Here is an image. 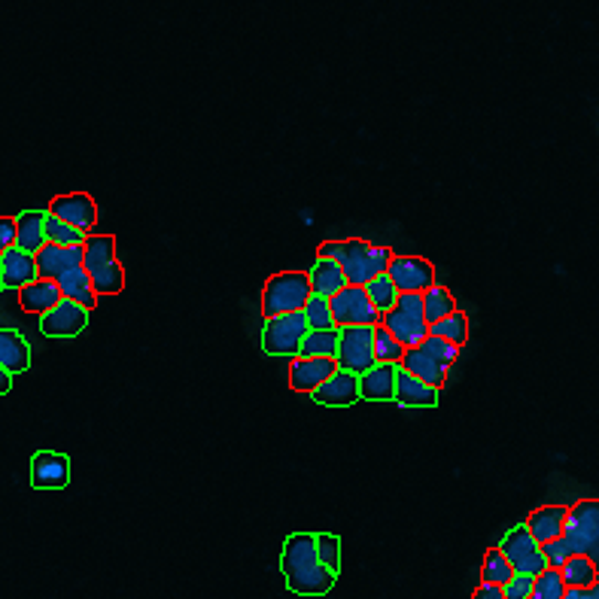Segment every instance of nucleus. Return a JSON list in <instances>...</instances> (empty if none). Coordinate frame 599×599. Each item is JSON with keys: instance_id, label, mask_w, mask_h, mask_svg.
Segmentation results:
<instances>
[{"instance_id": "nucleus-1", "label": "nucleus", "mask_w": 599, "mask_h": 599, "mask_svg": "<svg viewBox=\"0 0 599 599\" xmlns=\"http://www.w3.org/2000/svg\"><path fill=\"white\" fill-rule=\"evenodd\" d=\"M281 572L286 587L298 597H326L338 575H332L317 557V536L311 533H293L286 538L281 554Z\"/></svg>"}, {"instance_id": "nucleus-2", "label": "nucleus", "mask_w": 599, "mask_h": 599, "mask_svg": "<svg viewBox=\"0 0 599 599\" xmlns=\"http://www.w3.org/2000/svg\"><path fill=\"white\" fill-rule=\"evenodd\" d=\"M319 256L335 259L344 274H347V283L366 286L378 274H387L392 250L366 244V241H326V244L319 246Z\"/></svg>"}, {"instance_id": "nucleus-3", "label": "nucleus", "mask_w": 599, "mask_h": 599, "mask_svg": "<svg viewBox=\"0 0 599 599\" xmlns=\"http://www.w3.org/2000/svg\"><path fill=\"white\" fill-rule=\"evenodd\" d=\"M83 269L98 295H116L125 290V269L116 259L113 234H86L83 244Z\"/></svg>"}, {"instance_id": "nucleus-4", "label": "nucleus", "mask_w": 599, "mask_h": 599, "mask_svg": "<svg viewBox=\"0 0 599 599\" xmlns=\"http://www.w3.org/2000/svg\"><path fill=\"white\" fill-rule=\"evenodd\" d=\"M456 356H460V347H453V344L427 335L417 347H408V350H404L399 366H402L404 371H411V375L423 380V383H429V387L441 390L444 380H448V371H451L453 362H456Z\"/></svg>"}, {"instance_id": "nucleus-5", "label": "nucleus", "mask_w": 599, "mask_h": 599, "mask_svg": "<svg viewBox=\"0 0 599 599\" xmlns=\"http://www.w3.org/2000/svg\"><path fill=\"white\" fill-rule=\"evenodd\" d=\"M380 326L392 332V338L408 347H417L429 335V323L423 317V293H399L396 305L383 314Z\"/></svg>"}, {"instance_id": "nucleus-6", "label": "nucleus", "mask_w": 599, "mask_h": 599, "mask_svg": "<svg viewBox=\"0 0 599 599\" xmlns=\"http://www.w3.org/2000/svg\"><path fill=\"white\" fill-rule=\"evenodd\" d=\"M563 538L569 542L572 554H585L599 572V500L575 502L566 514Z\"/></svg>"}, {"instance_id": "nucleus-7", "label": "nucleus", "mask_w": 599, "mask_h": 599, "mask_svg": "<svg viewBox=\"0 0 599 599\" xmlns=\"http://www.w3.org/2000/svg\"><path fill=\"white\" fill-rule=\"evenodd\" d=\"M307 298H311V277L302 271H283V274H274L262 290V314L265 319L293 314L305 307Z\"/></svg>"}, {"instance_id": "nucleus-8", "label": "nucleus", "mask_w": 599, "mask_h": 599, "mask_svg": "<svg viewBox=\"0 0 599 599\" xmlns=\"http://www.w3.org/2000/svg\"><path fill=\"white\" fill-rule=\"evenodd\" d=\"M335 362L350 375H366L368 368L378 366L375 359V326H344L338 329V354Z\"/></svg>"}, {"instance_id": "nucleus-9", "label": "nucleus", "mask_w": 599, "mask_h": 599, "mask_svg": "<svg viewBox=\"0 0 599 599\" xmlns=\"http://www.w3.org/2000/svg\"><path fill=\"white\" fill-rule=\"evenodd\" d=\"M307 319L302 311L293 314H277V317L265 319V329H262V347L269 356H298L302 341L307 335Z\"/></svg>"}, {"instance_id": "nucleus-10", "label": "nucleus", "mask_w": 599, "mask_h": 599, "mask_svg": "<svg viewBox=\"0 0 599 599\" xmlns=\"http://www.w3.org/2000/svg\"><path fill=\"white\" fill-rule=\"evenodd\" d=\"M329 307L338 329H344V326H380V319H383L378 307L371 305L366 286H354V283H347L341 293L332 295Z\"/></svg>"}, {"instance_id": "nucleus-11", "label": "nucleus", "mask_w": 599, "mask_h": 599, "mask_svg": "<svg viewBox=\"0 0 599 599\" xmlns=\"http://www.w3.org/2000/svg\"><path fill=\"white\" fill-rule=\"evenodd\" d=\"M500 550L505 554V560L512 563L514 572L538 575L542 569H548V560H545V554H542V545L529 536L526 524L514 526L512 533L502 538Z\"/></svg>"}, {"instance_id": "nucleus-12", "label": "nucleus", "mask_w": 599, "mask_h": 599, "mask_svg": "<svg viewBox=\"0 0 599 599\" xmlns=\"http://www.w3.org/2000/svg\"><path fill=\"white\" fill-rule=\"evenodd\" d=\"M387 277L396 283L399 293H427L435 283V269L420 256H392Z\"/></svg>"}, {"instance_id": "nucleus-13", "label": "nucleus", "mask_w": 599, "mask_h": 599, "mask_svg": "<svg viewBox=\"0 0 599 599\" xmlns=\"http://www.w3.org/2000/svg\"><path fill=\"white\" fill-rule=\"evenodd\" d=\"M88 326V311L83 305H76L71 298H62L59 305L50 307L40 317V329L50 338H76L80 332Z\"/></svg>"}, {"instance_id": "nucleus-14", "label": "nucleus", "mask_w": 599, "mask_h": 599, "mask_svg": "<svg viewBox=\"0 0 599 599\" xmlns=\"http://www.w3.org/2000/svg\"><path fill=\"white\" fill-rule=\"evenodd\" d=\"M31 484L38 490H64L71 484V460L55 451L34 453V460H31Z\"/></svg>"}, {"instance_id": "nucleus-15", "label": "nucleus", "mask_w": 599, "mask_h": 599, "mask_svg": "<svg viewBox=\"0 0 599 599\" xmlns=\"http://www.w3.org/2000/svg\"><path fill=\"white\" fill-rule=\"evenodd\" d=\"M335 371H338V362L326 359V356H293L290 387H293L295 392H314L319 383L329 380Z\"/></svg>"}, {"instance_id": "nucleus-16", "label": "nucleus", "mask_w": 599, "mask_h": 599, "mask_svg": "<svg viewBox=\"0 0 599 599\" xmlns=\"http://www.w3.org/2000/svg\"><path fill=\"white\" fill-rule=\"evenodd\" d=\"M50 213L86 234L92 232V229H95V222H98V204H95L86 192H76V196H59L50 204Z\"/></svg>"}, {"instance_id": "nucleus-17", "label": "nucleus", "mask_w": 599, "mask_h": 599, "mask_svg": "<svg viewBox=\"0 0 599 599\" xmlns=\"http://www.w3.org/2000/svg\"><path fill=\"white\" fill-rule=\"evenodd\" d=\"M34 259H38V277H43V281H59L64 271L83 265V246H59L46 241V244L34 253Z\"/></svg>"}, {"instance_id": "nucleus-18", "label": "nucleus", "mask_w": 599, "mask_h": 599, "mask_svg": "<svg viewBox=\"0 0 599 599\" xmlns=\"http://www.w3.org/2000/svg\"><path fill=\"white\" fill-rule=\"evenodd\" d=\"M0 281L3 290H22L25 283L38 281V259L19 246H7L0 253Z\"/></svg>"}, {"instance_id": "nucleus-19", "label": "nucleus", "mask_w": 599, "mask_h": 599, "mask_svg": "<svg viewBox=\"0 0 599 599\" xmlns=\"http://www.w3.org/2000/svg\"><path fill=\"white\" fill-rule=\"evenodd\" d=\"M319 404H326V408H350L359 399V378L350 375V371H344L338 368L329 380H323L317 390L311 392Z\"/></svg>"}, {"instance_id": "nucleus-20", "label": "nucleus", "mask_w": 599, "mask_h": 599, "mask_svg": "<svg viewBox=\"0 0 599 599\" xmlns=\"http://www.w3.org/2000/svg\"><path fill=\"white\" fill-rule=\"evenodd\" d=\"M396 371H399V366L378 362V366L368 368L366 375H359V399H366V402H392Z\"/></svg>"}, {"instance_id": "nucleus-21", "label": "nucleus", "mask_w": 599, "mask_h": 599, "mask_svg": "<svg viewBox=\"0 0 599 599\" xmlns=\"http://www.w3.org/2000/svg\"><path fill=\"white\" fill-rule=\"evenodd\" d=\"M392 402L404 404V408H435V404H439V390L423 383V380L414 378L411 371H404V368L399 366V371H396V396H392Z\"/></svg>"}, {"instance_id": "nucleus-22", "label": "nucleus", "mask_w": 599, "mask_h": 599, "mask_svg": "<svg viewBox=\"0 0 599 599\" xmlns=\"http://www.w3.org/2000/svg\"><path fill=\"white\" fill-rule=\"evenodd\" d=\"M566 514L569 508L566 505H545V508H536L526 521V529L529 536L536 538L538 545H545L550 538H560L563 529H566Z\"/></svg>"}, {"instance_id": "nucleus-23", "label": "nucleus", "mask_w": 599, "mask_h": 599, "mask_svg": "<svg viewBox=\"0 0 599 599\" xmlns=\"http://www.w3.org/2000/svg\"><path fill=\"white\" fill-rule=\"evenodd\" d=\"M62 302V290H59V283L55 281H43V277H38V281L25 283L22 290H19V305L25 307L28 314H46L50 307H55Z\"/></svg>"}, {"instance_id": "nucleus-24", "label": "nucleus", "mask_w": 599, "mask_h": 599, "mask_svg": "<svg viewBox=\"0 0 599 599\" xmlns=\"http://www.w3.org/2000/svg\"><path fill=\"white\" fill-rule=\"evenodd\" d=\"M307 277H311V293L323 295V298H332V295L341 293L344 286H347V274L341 271V265L326 256H319L314 262V269L307 271Z\"/></svg>"}, {"instance_id": "nucleus-25", "label": "nucleus", "mask_w": 599, "mask_h": 599, "mask_svg": "<svg viewBox=\"0 0 599 599\" xmlns=\"http://www.w3.org/2000/svg\"><path fill=\"white\" fill-rule=\"evenodd\" d=\"M46 244V213L43 210H25L15 217V246L25 253H38Z\"/></svg>"}, {"instance_id": "nucleus-26", "label": "nucleus", "mask_w": 599, "mask_h": 599, "mask_svg": "<svg viewBox=\"0 0 599 599\" xmlns=\"http://www.w3.org/2000/svg\"><path fill=\"white\" fill-rule=\"evenodd\" d=\"M0 368H7L13 378L31 368V347L19 332L0 329Z\"/></svg>"}, {"instance_id": "nucleus-27", "label": "nucleus", "mask_w": 599, "mask_h": 599, "mask_svg": "<svg viewBox=\"0 0 599 599\" xmlns=\"http://www.w3.org/2000/svg\"><path fill=\"white\" fill-rule=\"evenodd\" d=\"M55 283H59V290H62V298H71V302L83 305L86 311H92V307L98 305V293H95V286L88 281V274L83 265H80V269L64 271Z\"/></svg>"}, {"instance_id": "nucleus-28", "label": "nucleus", "mask_w": 599, "mask_h": 599, "mask_svg": "<svg viewBox=\"0 0 599 599\" xmlns=\"http://www.w3.org/2000/svg\"><path fill=\"white\" fill-rule=\"evenodd\" d=\"M429 335L453 344V347H463L469 341V319H465L463 311H453V314H448L439 323H429Z\"/></svg>"}, {"instance_id": "nucleus-29", "label": "nucleus", "mask_w": 599, "mask_h": 599, "mask_svg": "<svg viewBox=\"0 0 599 599\" xmlns=\"http://www.w3.org/2000/svg\"><path fill=\"white\" fill-rule=\"evenodd\" d=\"M560 575L566 587H590L599 581L597 566L587 560L585 554H572V557L560 566Z\"/></svg>"}, {"instance_id": "nucleus-30", "label": "nucleus", "mask_w": 599, "mask_h": 599, "mask_svg": "<svg viewBox=\"0 0 599 599\" xmlns=\"http://www.w3.org/2000/svg\"><path fill=\"white\" fill-rule=\"evenodd\" d=\"M453 311H456L453 295L444 286H439V283H432L423 293V317H427V323H439V319H444Z\"/></svg>"}, {"instance_id": "nucleus-31", "label": "nucleus", "mask_w": 599, "mask_h": 599, "mask_svg": "<svg viewBox=\"0 0 599 599\" xmlns=\"http://www.w3.org/2000/svg\"><path fill=\"white\" fill-rule=\"evenodd\" d=\"M335 354H338V329L307 332L298 350V356H326V359H335Z\"/></svg>"}, {"instance_id": "nucleus-32", "label": "nucleus", "mask_w": 599, "mask_h": 599, "mask_svg": "<svg viewBox=\"0 0 599 599\" xmlns=\"http://www.w3.org/2000/svg\"><path fill=\"white\" fill-rule=\"evenodd\" d=\"M512 563L505 560V554H502L500 548H490L487 557H484V566H481V581L484 585H496V587H505L508 581H512Z\"/></svg>"}, {"instance_id": "nucleus-33", "label": "nucleus", "mask_w": 599, "mask_h": 599, "mask_svg": "<svg viewBox=\"0 0 599 599\" xmlns=\"http://www.w3.org/2000/svg\"><path fill=\"white\" fill-rule=\"evenodd\" d=\"M302 314H305L307 319V329H338L335 326V319H332V307H329V298H323V295H314L311 293V298L305 302V307H302Z\"/></svg>"}, {"instance_id": "nucleus-34", "label": "nucleus", "mask_w": 599, "mask_h": 599, "mask_svg": "<svg viewBox=\"0 0 599 599\" xmlns=\"http://www.w3.org/2000/svg\"><path fill=\"white\" fill-rule=\"evenodd\" d=\"M46 241L59 246H83L86 244V232H80L74 225L59 220V217L46 213Z\"/></svg>"}, {"instance_id": "nucleus-35", "label": "nucleus", "mask_w": 599, "mask_h": 599, "mask_svg": "<svg viewBox=\"0 0 599 599\" xmlns=\"http://www.w3.org/2000/svg\"><path fill=\"white\" fill-rule=\"evenodd\" d=\"M566 593V581H563L560 569H542L533 578V597L529 599H563Z\"/></svg>"}, {"instance_id": "nucleus-36", "label": "nucleus", "mask_w": 599, "mask_h": 599, "mask_svg": "<svg viewBox=\"0 0 599 599\" xmlns=\"http://www.w3.org/2000/svg\"><path fill=\"white\" fill-rule=\"evenodd\" d=\"M366 293L368 298H371V305L378 307L380 314H387V311L396 305V298H399V290H396V283H392L387 274H378L375 281H368Z\"/></svg>"}, {"instance_id": "nucleus-37", "label": "nucleus", "mask_w": 599, "mask_h": 599, "mask_svg": "<svg viewBox=\"0 0 599 599\" xmlns=\"http://www.w3.org/2000/svg\"><path fill=\"white\" fill-rule=\"evenodd\" d=\"M402 356L404 347L392 338V332H387L383 326H375V359H378V362H392V366H399Z\"/></svg>"}, {"instance_id": "nucleus-38", "label": "nucleus", "mask_w": 599, "mask_h": 599, "mask_svg": "<svg viewBox=\"0 0 599 599\" xmlns=\"http://www.w3.org/2000/svg\"><path fill=\"white\" fill-rule=\"evenodd\" d=\"M317 557L319 563L329 569L332 575L341 572V538L332 533H319L317 536Z\"/></svg>"}, {"instance_id": "nucleus-39", "label": "nucleus", "mask_w": 599, "mask_h": 599, "mask_svg": "<svg viewBox=\"0 0 599 599\" xmlns=\"http://www.w3.org/2000/svg\"><path fill=\"white\" fill-rule=\"evenodd\" d=\"M542 554H545V560H548L550 569H560L563 563L572 557V548H569V542L566 538H550L542 545Z\"/></svg>"}, {"instance_id": "nucleus-40", "label": "nucleus", "mask_w": 599, "mask_h": 599, "mask_svg": "<svg viewBox=\"0 0 599 599\" xmlns=\"http://www.w3.org/2000/svg\"><path fill=\"white\" fill-rule=\"evenodd\" d=\"M533 578H536V575L514 572L512 581L502 587L505 599H529V597H533Z\"/></svg>"}, {"instance_id": "nucleus-41", "label": "nucleus", "mask_w": 599, "mask_h": 599, "mask_svg": "<svg viewBox=\"0 0 599 599\" xmlns=\"http://www.w3.org/2000/svg\"><path fill=\"white\" fill-rule=\"evenodd\" d=\"M7 246H15V220L13 217H0V253Z\"/></svg>"}, {"instance_id": "nucleus-42", "label": "nucleus", "mask_w": 599, "mask_h": 599, "mask_svg": "<svg viewBox=\"0 0 599 599\" xmlns=\"http://www.w3.org/2000/svg\"><path fill=\"white\" fill-rule=\"evenodd\" d=\"M472 599H505V593H502V587L484 585V581H481V585H477V590H475V597H472Z\"/></svg>"}, {"instance_id": "nucleus-43", "label": "nucleus", "mask_w": 599, "mask_h": 599, "mask_svg": "<svg viewBox=\"0 0 599 599\" xmlns=\"http://www.w3.org/2000/svg\"><path fill=\"white\" fill-rule=\"evenodd\" d=\"M563 599H593V593H590V587H566Z\"/></svg>"}, {"instance_id": "nucleus-44", "label": "nucleus", "mask_w": 599, "mask_h": 599, "mask_svg": "<svg viewBox=\"0 0 599 599\" xmlns=\"http://www.w3.org/2000/svg\"><path fill=\"white\" fill-rule=\"evenodd\" d=\"M10 390H13V375H10L7 368H0V396Z\"/></svg>"}, {"instance_id": "nucleus-45", "label": "nucleus", "mask_w": 599, "mask_h": 599, "mask_svg": "<svg viewBox=\"0 0 599 599\" xmlns=\"http://www.w3.org/2000/svg\"><path fill=\"white\" fill-rule=\"evenodd\" d=\"M590 593H593V599H599V581L597 585H590Z\"/></svg>"}, {"instance_id": "nucleus-46", "label": "nucleus", "mask_w": 599, "mask_h": 599, "mask_svg": "<svg viewBox=\"0 0 599 599\" xmlns=\"http://www.w3.org/2000/svg\"><path fill=\"white\" fill-rule=\"evenodd\" d=\"M0 293H3V281H0Z\"/></svg>"}]
</instances>
